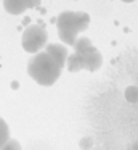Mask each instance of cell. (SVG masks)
I'll list each match as a JSON object with an SVG mask.
<instances>
[{
    "instance_id": "2",
    "label": "cell",
    "mask_w": 138,
    "mask_h": 150,
    "mask_svg": "<svg viewBox=\"0 0 138 150\" xmlns=\"http://www.w3.org/2000/svg\"><path fill=\"white\" fill-rule=\"evenodd\" d=\"M90 23V16L83 11H63L58 15L56 28L58 36L64 44L74 45L76 44V36L83 31Z\"/></svg>"
},
{
    "instance_id": "6",
    "label": "cell",
    "mask_w": 138,
    "mask_h": 150,
    "mask_svg": "<svg viewBox=\"0 0 138 150\" xmlns=\"http://www.w3.org/2000/svg\"><path fill=\"white\" fill-rule=\"evenodd\" d=\"M45 52L51 57V58L56 62V65L63 69V66L67 63V57H69V52H67L66 47L58 45V44H47V50Z\"/></svg>"
},
{
    "instance_id": "4",
    "label": "cell",
    "mask_w": 138,
    "mask_h": 150,
    "mask_svg": "<svg viewBox=\"0 0 138 150\" xmlns=\"http://www.w3.org/2000/svg\"><path fill=\"white\" fill-rule=\"evenodd\" d=\"M47 40H48V34L45 31L43 26L40 24H31L24 29L22 33V49L29 53H39L45 45H47Z\"/></svg>"
},
{
    "instance_id": "11",
    "label": "cell",
    "mask_w": 138,
    "mask_h": 150,
    "mask_svg": "<svg viewBox=\"0 0 138 150\" xmlns=\"http://www.w3.org/2000/svg\"><path fill=\"white\" fill-rule=\"evenodd\" d=\"M128 150H138V140H135V142L128 147Z\"/></svg>"
},
{
    "instance_id": "3",
    "label": "cell",
    "mask_w": 138,
    "mask_h": 150,
    "mask_svg": "<svg viewBox=\"0 0 138 150\" xmlns=\"http://www.w3.org/2000/svg\"><path fill=\"white\" fill-rule=\"evenodd\" d=\"M101 53L98 52V49L90 45L82 52H74L71 57H67V68L71 73L80 71V69L95 71L101 66Z\"/></svg>"
},
{
    "instance_id": "8",
    "label": "cell",
    "mask_w": 138,
    "mask_h": 150,
    "mask_svg": "<svg viewBox=\"0 0 138 150\" xmlns=\"http://www.w3.org/2000/svg\"><path fill=\"white\" fill-rule=\"evenodd\" d=\"M26 150H55V149L43 140H32V142L27 144Z\"/></svg>"
},
{
    "instance_id": "5",
    "label": "cell",
    "mask_w": 138,
    "mask_h": 150,
    "mask_svg": "<svg viewBox=\"0 0 138 150\" xmlns=\"http://www.w3.org/2000/svg\"><path fill=\"white\" fill-rule=\"evenodd\" d=\"M3 5L10 15H21L27 8L39 5V0H3Z\"/></svg>"
},
{
    "instance_id": "12",
    "label": "cell",
    "mask_w": 138,
    "mask_h": 150,
    "mask_svg": "<svg viewBox=\"0 0 138 150\" xmlns=\"http://www.w3.org/2000/svg\"><path fill=\"white\" fill-rule=\"evenodd\" d=\"M122 2H127V4H130V2H133V0H122Z\"/></svg>"
},
{
    "instance_id": "10",
    "label": "cell",
    "mask_w": 138,
    "mask_h": 150,
    "mask_svg": "<svg viewBox=\"0 0 138 150\" xmlns=\"http://www.w3.org/2000/svg\"><path fill=\"white\" fill-rule=\"evenodd\" d=\"M0 150H22V147L16 139H8V142H6Z\"/></svg>"
},
{
    "instance_id": "7",
    "label": "cell",
    "mask_w": 138,
    "mask_h": 150,
    "mask_svg": "<svg viewBox=\"0 0 138 150\" xmlns=\"http://www.w3.org/2000/svg\"><path fill=\"white\" fill-rule=\"evenodd\" d=\"M10 139V129H8V124L0 118V149L8 142Z\"/></svg>"
},
{
    "instance_id": "9",
    "label": "cell",
    "mask_w": 138,
    "mask_h": 150,
    "mask_svg": "<svg viewBox=\"0 0 138 150\" xmlns=\"http://www.w3.org/2000/svg\"><path fill=\"white\" fill-rule=\"evenodd\" d=\"M90 45H92V40H90L88 37H80V39H77L76 44H74V47H76V52H82V50L88 49Z\"/></svg>"
},
{
    "instance_id": "1",
    "label": "cell",
    "mask_w": 138,
    "mask_h": 150,
    "mask_svg": "<svg viewBox=\"0 0 138 150\" xmlns=\"http://www.w3.org/2000/svg\"><path fill=\"white\" fill-rule=\"evenodd\" d=\"M27 73L37 84L53 86L61 74V68L47 52H39L27 63Z\"/></svg>"
}]
</instances>
